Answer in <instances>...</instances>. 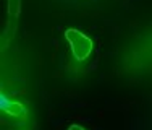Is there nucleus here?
Segmentation results:
<instances>
[{
	"instance_id": "nucleus-2",
	"label": "nucleus",
	"mask_w": 152,
	"mask_h": 130,
	"mask_svg": "<svg viewBox=\"0 0 152 130\" xmlns=\"http://www.w3.org/2000/svg\"><path fill=\"white\" fill-rule=\"evenodd\" d=\"M20 10H21V0H8V20H7V30L2 38V49H5L15 36L18 18H20Z\"/></svg>"
},
{
	"instance_id": "nucleus-4",
	"label": "nucleus",
	"mask_w": 152,
	"mask_h": 130,
	"mask_svg": "<svg viewBox=\"0 0 152 130\" xmlns=\"http://www.w3.org/2000/svg\"><path fill=\"white\" fill-rule=\"evenodd\" d=\"M68 130H84V129H83V127H79V125H71V127L68 129Z\"/></svg>"
},
{
	"instance_id": "nucleus-1",
	"label": "nucleus",
	"mask_w": 152,
	"mask_h": 130,
	"mask_svg": "<svg viewBox=\"0 0 152 130\" xmlns=\"http://www.w3.org/2000/svg\"><path fill=\"white\" fill-rule=\"evenodd\" d=\"M65 38L70 42L71 50L76 60H84L89 57L92 50V41L86 34H83L78 30H66L65 31Z\"/></svg>"
},
{
	"instance_id": "nucleus-3",
	"label": "nucleus",
	"mask_w": 152,
	"mask_h": 130,
	"mask_svg": "<svg viewBox=\"0 0 152 130\" xmlns=\"http://www.w3.org/2000/svg\"><path fill=\"white\" fill-rule=\"evenodd\" d=\"M0 107H2L3 112H7L12 117H18V119H24L26 117V109L21 103H16V101H12L10 98H7L5 95L2 93L0 96Z\"/></svg>"
}]
</instances>
